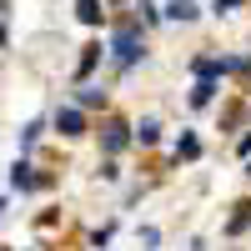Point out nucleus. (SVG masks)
<instances>
[{"instance_id":"1","label":"nucleus","mask_w":251,"mask_h":251,"mask_svg":"<svg viewBox=\"0 0 251 251\" xmlns=\"http://www.w3.org/2000/svg\"><path fill=\"white\" fill-rule=\"evenodd\" d=\"M111 55H116V66H121V71H131L136 60L146 55V35H141L136 25H121L116 40H111Z\"/></svg>"},{"instance_id":"2","label":"nucleus","mask_w":251,"mask_h":251,"mask_svg":"<svg viewBox=\"0 0 251 251\" xmlns=\"http://www.w3.org/2000/svg\"><path fill=\"white\" fill-rule=\"evenodd\" d=\"M126 141H131V126H126L121 116H106V126H100V146H106V156H121Z\"/></svg>"},{"instance_id":"3","label":"nucleus","mask_w":251,"mask_h":251,"mask_svg":"<svg viewBox=\"0 0 251 251\" xmlns=\"http://www.w3.org/2000/svg\"><path fill=\"white\" fill-rule=\"evenodd\" d=\"M50 121H55V131H60V136H71V141H75V136H86V116H80L75 106H60Z\"/></svg>"},{"instance_id":"4","label":"nucleus","mask_w":251,"mask_h":251,"mask_svg":"<svg viewBox=\"0 0 251 251\" xmlns=\"http://www.w3.org/2000/svg\"><path fill=\"white\" fill-rule=\"evenodd\" d=\"M10 186H15V191H35V186H46V181L30 171V161H15L10 166Z\"/></svg>"},{"instance_id":"5","label":"nucleus","mask_w":251,"mask_h":251,"mask_svg":"<svg viewBox=\"0 0 251 251\" xmlns=\"http://www.w3.org/2000/svg\"><path fill=\"white\" fill-rule=\"evenodd\" d=\"M211 100H216V80H211V75H201V80H196V91H191V106L201 111V106H211Z\"/></svg>"},{"instance_id":"6","label":"nucleus","mask_w":251,"mask_h":251,"mask_svg":"<svg viewBox=\"0 0 251 251\" xmlns=\"http://www.w3.org/2000/svg\"><path fill=\"white\" fill-rule=\"evenodd\" d=\"M246 226H251V201H236V216L226 221V236H241Z\"/></svg>"},{"instance_id":"7","label":"nucleus","mask_w":251,"mask_h":251,"mask_svg":"<svg viewBox=\"0 0 251 251\" xmlns=\"http://www.w3.org/2000/svg\"><path fill=\"white\" fill-rule=\"evenodd\" d=\"M166 15H171V20H196L201 5H196V0H171V5H166Z\"/></svg>"},{"instance_id":"8","label":"nucleus","mask_w":251,"mask_h":251,"mask_svg":"<svg viewBox=\"0 0 251 251\" xmlns=\"http://www.w3.org/2000/svg\"><path fill=\"white\" fill-rule=\"evenodd\" d=\"M136 141H141V146H156V141H161V121H151V116H146V121L136 126Z\"/></svg>"},{"instance_id":"9","label":"nucleus","mask_w":251,"mask_h":251,"mask_svg":"<svg viewBox=\"0 0 251 251\" xmlns=\"http://www.w3.org/2000/svg\"><path fill=\"white\" fill-rule=\"evenodd\" d=\"M196 156H201V141L196 136H181L176 141V161H196Z\"/></svg>"},{"instance_id":"10","label":"nucleus","mask_w":251,"mask_h":251,"mask_svg":"<svg viewBox=\"0 0 251 251\" xmlns=\"http://www.w3.org/2000/svg\"><path fill=\"white\" fill-rule=\"evenodd\" d=\"M75 15L86 20V25H96L100 20V0H75Z\"/></svg>"},{"instance_id":"11","label":"nucleus","mask_w":251,"mask_h":251,"mask_svg":"<svg viewBox=\"0 0 251 251\" xmlns=\"http://www.w3.org/2000/svg\"><path fill=\"white\" fill-rule=\"evenodd\" d=\"M40 131H46V121H30L25 131H20V151H30V146L40 141Z\"/></svg>"},{"instance_id":"12","label":"nucleus","mask_w":251,"mask_h":251,"mask_svg":"<svg viewBox=\"0 0 251 251\" xmlns=\"http://www.w3.org/2000/svg\"><path fill=\"white\" fill-rule=\"evenodd\" d=\"M96 55H100V46H86V55H80V66H75V75H80V80L91 75V66H96Z\"/></svg>"},{"instance_id":"13","label":"nucleus","mask_w":251,"mask_h":251,"mask_svg":"<svg viewBox=\"0 0 251 251\" xmlns=\"http://www.w3.org/2000/svg\"><path fill=\"white\" fill-rule=\"evenodd\" d=\"M75 100H80V106H100V91H96V86H80Z\"/></svg>"},{"instance_id":"14","label":"nucleus","mask_w":251,"mask_h":251,"mask_svg":"<svg viewBox=\"0 0 251 251\" xmlns=\"http://www.w3.org/2000/svg\"><path fill=\"white\" fill-rule=\"evenodd\" d=\"M241 0H216V15H226V10H236Z\"/></svg>"},{"instance_id":"15","label":"nucleus","mask_w":251,"mask_h":251,"mask_svg":"<svg viewBox=\"0 0 251 251\" xmlns=\"http://www.w3.org/2000/svg\"><path fill=\"white\" fill-rule=\"evenodd\" d=\"M0 46H10V30H5V15H0Z\"/></svg>"},{"instance_id":"16","label":"nucleus","mask_w":251,"mask_h":251,"mask_svg":"<svg viewBox=\"0 0 251 251\" xmlns=\"http://www.w3.org/2000/svg\"><path fill=\"white\" fill-rule=\"evenodd\" d=\"M236 151H241V156H251V136H241V146H236Z\"/></svg>"},{"instance_id":"17","label":"nucleus","mask_w":251,"mask_h":251,"mask_svg":"<svg viewBox=\"0 0 251 251\" xmlns=\"http://www.w3.org/2000/svg\"><path fill=\"white\" fill-rule=\"evenodd\" d=\"M191 251H206V246H201V241H196V246H191Z\"/></svg>"},{"instance_id":"18","label":"nucleus","mask_w":251,"mask_h":251,"mask_svg":"<svg viewBox=\"0 0 251 251\" xmlns=\"http://www.w3.org/2000/svg\"><path fill=\"white\" fill-rule=\"evenodd\" d=\"M111 5H126V0H111Z\"/></svg>"},{"instance_id":"19","label":"nucleus","mask_w":251,"mask_h":251,"mask_svg":"<svg viewBox=\"0 0 251 251\" xmlns=\"http://www.w3.org/2000/svg\"><path fill=\"white\" fill-rule=\"evenodd\" d=\"M0 211H5V201H0Z\"/></svg>"}]
</instances>
